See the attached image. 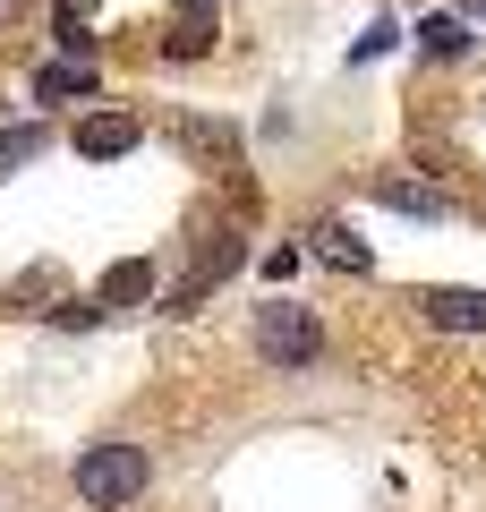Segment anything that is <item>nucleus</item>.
<instances>
[{"label": "nucleus", "instance_id": "nucleus-1", "mask_svg": "<svg viewBox=\"0 0 486 512\" xmlns=\"http://www.w3.org/2000/svg\"><path fill=\"white\" fill-rule=\"evenodd\" d=\"M69 487H77L86 512H128L154 487V453H145L137 436H103V444H86V453L69 461Z\"/></svg>", "mask_w": 486, "mask_h": 512}, {"label": "nucleus", "instance_id": "nucleus-2", "mask_svg": "<svg viewBox=\"0 0 486 512\" xmlns=\"http://www.w3.org/2000/svg\"><path fill=\"white\" fill-rule=\"evenodd\" d=\"M248 350L265 376H307V367L324 359V316L307 308V299H265V308L248 316Z\"/></svg>", "mask_w": 486, "mask_h": 512}, {"label": "nucleus", "instance_id": "nucleus-3", "mask_svg": "<svg viewBox=\"0 0 486 512\" xmlns=\"http://www.w3.org/2000/svg\"><path fill=\"white\" fill-rule=\"evenodd\" d=\"M231 274H239V231H205L197 256H188V274H180V282H162V316H197Z\"/></svg>", "mask_w": 486, "mask_h": 512}, {"label": "nucleus", "instance_id": "nucleus-4", "mask_svg": "<svg viewBox=\"0 0 486 512\" xmlns=\"http://www.w3.org/2000/svg\"><path fill=\"white\" fill-rule=\"evenodd\" d=\"M69 146L86 154V163H120V154L145 146V120H137V111H86V120L69 128Z\"/></svg>", "mask_w": 486, "mask_h": 512}, {"label": "nucleus", "instance_id": "nucleus-5", "mask_svg": "<svg viewBox=\"0 0 486 512\" xmlns=\"http://www.w3.org/2000/svg\"><path fill=\"white\" fill-rule=\"evenodd\" d=\"M94 299H103V316L111 308H145V299H162V265L154 256H120V265L94 282Z\"/></svg>", "mask_w": 486, "mask_h": 512}, {"label": "nucleus", "instance_id": "nucleus-6", "mask_svg": "<svg viewBox=\"0 0 486 512\" xmlns=\"http://www.w3.org/2000/svg\"><path fill=\"white\" fill-rule=\"evenodd\" d=\"M418 316H427L435 333H486V291H452V282H435V291H418Z\"/></svg>", "mask_w": 486, "mask_h": 512}, {"label": "nucleus", "instance_id": "nucleus-7", "mask_svg": "<svg viewBox=\"0 0 486 512\" xmlns=\"http://www.w3.org/2000/svg\"><path fill=\"white\" fill-rule=\"evenodd\" d=\"M35 103H103V69H94V60H43Z\"/></svg>", "mask_w": 486, "mask_h": 512}, {"label": "nucleus", "instance_id": "nucleus-8", "mask_svg": "<svg viewBox=\"0 0 486 512\" xmlns=\"http://www.w3.org/2000/svg\"><path fill=\"white\" fill-rule=\"evenodd\" d=\"M171 137H180L205 171H231V163H239V128H231V120H171Z\"/></svg>", "mask_w": 486, "mask_h": 512}, {"label": "nucleus", "instance_id": "nucleus-9", "mask_svg": "<svg viewBox=\"0 0 486 512\" xmlns=\"http://www.w3.org/2000/svg\"><path fill=\"white\" fill-rule=\"evenodd\" d=\"M307 248H316L333 274H376V256H367V239L350 231V222H316V231H307Z\"/></svg>", "mask_w": 486, "mask_h": 512}, {"label": "nucleus", "instance_id": "nucleus-10", "mask_svg": "<svg viewBox=\"0 0 486 512\" xmlns=\"http://www.w3.org/2000/svg\"><path fill=\"white\" fill-rule=\"evenodd\" d=\"M162 52H171V60H205V52H214V9H180L171 35H162Z\"/></svg>", "mask_w": 486, "mask_h": 512}, {"label": "nucleus", "instance_id": "nucleus-11", "mask_svg": "<svg viewBox=\"0 0 486 512\" xmlns=\"http://www.w3.org/2000/svg\"><path fill=\"white\" fill-rule=\"evenodd\" d=\"M376 205H393V214H418V222H444L452 205L435 197V188H418V180H376Z\"/></svg>", "mask_w": 486, "mask_h": 512}, {"label": "nucleus", "instance_id": "nucleus-12", "mask_svg": "<svg viewBox=\"0 0 486 512\" xmlns=\"http://www.w3.org/2000/svg\"><path fill=\"white\" fill-rule=\"evenodd\" d=\"M418 52H427V60H461V52H469V26L444 9V18H427V26H418Z\"/></svg>", "mask_w": 486, "mask_h": 512}, {"label": "nucleus", "instance_id": "nucleus-13", "mask_svg": "<svg viewBox=\"0 0 486 512\" xmlns=\"http://www.w3.org/2000/svg\"><path fill=\"white\" fill-rule=\"evenodd\" d=\"M35 154H43V128L35 120H26V128H0V180H18Z\"/></svg>", "mask_w": 486, "mask_h": 512}, {"label": "nucleus", "instance_id": "nucleus-14", "mask_svg": "<svg viewBox=\"0 0 486 512\" xmlns=\"http://www.w3.org/2000/svg\"><path fill=\"white\" fill-rule=\"evenodd\" d=\"M52 325H60V333H86V325H103V299H60V308H52Z\"/></svg>", "mask_w": 486, "mask_h": 512}, {"label": "nucleus", "instance_id": "nucleus-15", "mask_svg": "<svg viewBox=\"0 0 486 512\" xmlns=\"http://www.w3.org/2000/svg\"><path fill=\"white\" fill-rule=\"evenodd\" d=\"M393 35H401V26H393V18H376V26H367V35H359V60H376V52H384V43H393Z\"/></svg>", "mask_w": 486, "mask_h": 512}, {"label": "nucleus", "instance_id": "nucleus-16", "mask_svg": "<svg viewBox=\"0 0 486 512\" xmlns=\"http://www.w3.org/2000/svg\"><path fill=\"white\" fill-rule=\"evenodd\" d=\"M52 18H69V26H86V18H94V0H52Z\"/></svg>", "mask_w": 486, "mask_h": 512}, {"label": "nucleus", "instance_id": "nucleus-17", "mask_svg": "<svg viewBox=\"0 0 486 512\" xmlns=\"http://www.w3.org/2000/svg\"><path fill=\"white\" fill-rule=\"evenodd\" d=\"M180 9H214V18H222V0H180Z\"/></svg>", "mask_w": 486, "mask_h": 512}]
</instances>
